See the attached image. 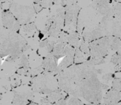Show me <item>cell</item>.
<instances>
[{"instance_id": "obj_16", "label": "cell", "mask_w": 121, "mask_h": 105, "mask_svg": "<svg viewBox=\"0 0 121 105\" xmlns=\"http://www.w3.org/2000/svg\"><path fill=\"white\" fill-rule=\"evenodd\" d=\"M67 105H84V104L80 99L72 97L67 99Z\"/></svg>"}, {"instance_id": "obj_19", "label": "cell", "mask_w": 121, "mask_h": 105, "mask_svg": "<svg viewBox=\"0 0 121 105\" xmlns=\"http://www.w3.org/2000/svg\"><path fill=\"white\" fill-rule=\"evenodd\" d=\"M39 105V104H38V103H35V102H30V104H28V105Z\"/></svg>"}, {"instance_id": "obj_4", "label": "cell", "mask_w": 121, "mask_h": 105, "mask_svg": "<svg viewBox=\"0 0 121 105\" xmlns=\"http://www.w3.org/2000/svg\"><path fill=\"white\" fill-rule=\"evenodd\" d=\"M30 88L33 93L40 95H48L59 89L56 76L45 71L33 78Z\"/></svg>"}, {"instance_id": "obj_13", "label": "cell", "mask_w": 121, "mask_h": 105, "mask_svg": "<svg viewBox=\"0 0 121 105\" xmlns=\"http://www.w3.org/2000/svg\"><path fill=\"white\" fill-rule=\"evenodd\" d=\"M37 28L36 25L34 23H30L24 25H21L20 29H19V35H21L25 39L26 38H30L33 37L35 33L37 31Z\"/></svg>"}, {"instance_id": "obj_15", "label": "cell", "mask_w": 121, "mask_h": 105, "mask_svg": "<svg viewBox=\"0 0 121 105\" xmlns=\"http://www.w3.org/2000/svg\"><path fill=\"white\" fill-rule=\"evenodd\" d=\"M108 47L109 50L121 52V39L114 36H108Z\"/></svg>"}, {"instance_id": "obj_7", "label": "cell", "mask_w": 121, "mask_h": 105, "mask_svg": "<svg viewBox=\"0 0 121 105\" xmlns=\"http://www.w3.org/2000/svg\"><path fill=\"white\" fill-rule=\"evenodd\" d=\"M91 59H105L108 54V36L104 37L89 43Z\"/></svg>"}, {"instance_id": "obj_9", "label": "cell", "mask_w": 121, "mask_h": 105, "mask_svg": "<svg viewBox=\"0 0 121 105\" xmlns=\"http://www.w3.org/2000/svg\"><path fill=\"white\" fill-rule=\"evenodd\" d=\"M1 25L4 28L12 32H17L20 29V24L13 16V14L8 10H4L1 15Z\"/></svg>"}, {"instance_id": "obj_18", "label": "cell", "mask_w": 121, "mask_h": 105, "mask_svg": "<svg viewBox=\"0 0 121 105\" xmlns=\"http://www.w3.org/2000/svg\"><path fill=\"white\" fill-rule=\"evenodd\" d=\"M52 105H67V99H61L57 102H55Z\"/></svg>"}, {"instance_id": "obj_2", "label": "cell", "mask_w": 121, "mask_h": 105, "mask_svg": "<svg viewBox=\"0 0 121 105\" xmlns=\"http://www.w3.org/2000/svg\"><path fill=\"white\" fill-rule=\"evenodd\" d=\"M30 47L26 39L0 25V57L26 52Z\"/></svg>"}, {"instance_id": "obj_14", "label": "cell", "mask_w": 121, "mask_h": 105, "mask_svg": "<svg viewBox=\"0 0 121 105\" xmlns=\"http://www.w3.org/2000/svg\"><path fill=\"white\" fill-rule=\"evenodd\" d=\"M66 44L67 43L65 42L57 40V43L55 44V46L52 48L51 53L58 60L60 58H63L65 57V49Z\"/></svg>"}, {"instance_id": "obj_6", "label": "cell", "mask_w": 121, "mask_h": 105, "mask_svg": "<svg viewBox=\"0 0 121 105\" xmlns=\"http://www.w3.org/2000/svg\"><path fill=\"white\" fill-rule=\"evenodd\" d=\"M65 8V23L64 31L67 32H77L78 15L81 10L80 6L77 2H67Z\"/></svg>"}, {"instance_id": "obj_1", "label": "cell", "mask_w": 121, "mask_h": 105, "mask_svg": "<svg viewBox=\"0 0 121 105\" xmlns=\"http://www.w3.org/2000/svg\"><path fill=\"white\" fill-rule=\"evenodd\" d=\"M58 88L77 98H82L88 104H99L110 88L103 84L98 76L96 66L87 61L74 64L56 76Z\"/></svg>"}, {"instance_id": "obj_11", "label": "cell", "mask_w": 121, "mask_h": 105, "mask_svg": "<svg viewBox=\"0 0 121 105\" xmlns=\"http://www.w3.org/2000/svg\"><path fill=\"white\" fill-rule=\"evenodd\" d=\"M119 102H121V92L111 89L106 92L101 103L105 105H118Z\"/></svg>"}, {"instance_id": "obj_10", "label": "cell", "mask_w": 121, "mask_h": 105, "mask_svg": "<svg viewBox=\"0 0 121 105\" xmlns=\"http://www.w3.org/2000/svg\"><path fill=\"white\" fill-rule=\"evenodd\" d=\"M58 59L55 58L52 53H49L45 56V57L42 60L41 68L45 72L52 73L56 76L57 74V66H58Z\"/></svg>"}, {"instance_id": "obj_8", "label": "cell", "mask_w": 121, "mask_h": 105, "mask_svg": "<svg viewBox=\"0 0 121 105\" xmlns=\"http://www.w3.org/2000/svg\"><path fill=\"white\" fill-rule=\"evenodd\" d=\"M13 93L11 105H27L30 104L35 97L30 86L26 85L15 88Z\"/></svg>"}, {"instance_id": "obj_3", "label": "cell", "mask_w": 121, "mask_h": 105, "mask_svg": "<svg viewBox=\"0 0 121 105\" xmlns=\"http://www.w3.org/2000/svg\"><path fill=\"white\" fill-rule=\"evenodd\" d=\"M65 23V8L60 4L53 2L52 6L49 8V13L46 21L42 27L41 32L48 37H58L63 30Z\"/></svg>"}, {"instance_id": "obj_5", "label": "cell", "mask_w": 121, "mask_h": 105, "mask_svg": "<svg viewBox=\"0 0 121 105\" xmlns=\"http://www.w3.org/2000/svg\"><path fill=\"white\" fill-rule=\"evenodd\" d=\"M9 11L13 14L20 25L33 23L36 17V12L33 6L9 2Z\"/></svg>"}, {"instance_id": "obj_17", "label": "cell", "mask_w": 121, "mask_h": 105, "mask_svg": "<svg viewBox=\"0 0 121 105\" xmlns=\"http://www.w3.org/2000/svg\"><path fill=\"white\" fill-rule=\"evenodd\" d=\"M113 90L121 92V78H114L113 82H112V88Z\"/></svg>"}, {"instance_id": "obj_12", "label": "cell", "mask_w": 121, "mask_h": 105, "mask_svg": "<svg viewBox=\"0 0 121 105\" xmlns=\"http://www.w3.org/2000/svg\"><path fill=\"white\" fill-rule=\"evenodd\" d=\"M57 42V37H48L45 40H43L39 42L38 44V51L40 54H45L46 56L50 53L52 50L53 47Z\"/></svg>"}]
</instances>
